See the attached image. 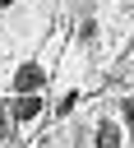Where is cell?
<instances>
[{"label": "cell", "instance_id": "1", "mask_svg": "<svg viewBox=\"0 0 134 148\" xmlns=\"http://www.w3.org/2000/svg\"><path fill=\"white\" fill-rule=\"evenodd\" d=\"M42 79H46V74H42V65H18L14 88H18V92H37V88H42Z\"/></svg>", "mask_w": 134, "mask_h": 148}, {"label": "cell", "instance_id": "2", "mask_svg": "<svg viewBox=\"0 0 134 148\" xmlns=\"http://www.w3.org/2000/svg\"><path fill=\"white\" fill-rule=\"evenodd\" d=\"M9 116H14V120H32V116H42V102H37V92H18V102L9 106Z\"/></svg>", "mask_w": 134, "mask_h": 148}, {"label": "cell", "instance_id": "3", "mask_svg": "<svg viewBox=\"0 0 134 148\" xmlns=\"http://www.w3.org/2000/svg\"><path fill=\"white\" fill-rule=\"evenodd\" d=\"M97 143H102V148H111V143H120V130H116L111 120H102V125H97Z\"/></svg>", "mask_w": 134, "mask_h": 148}, {"label": "cell", "instance_id": "4", "mask_svg": "<svg viewBox=\"0 0 134 148\" xmlns=\"http://www.w3.org/2000/svg\"><path fill=\"white\" fill-rule=\"evenodd\" d=\"M0 139H9V106L0 102Z\"/></svg>", "mask_w": 134, "mask_h": 148}, {"label": "cell", "instance_id": "5", "mask_svg": "<svg viewBox=\"0 0 134 148\" xmlns=\"http://www.w3.org/2000/svg\"><path fill=\"white\" fill-rule=\"evenodd\" d=\"M125 116H129V130H134V97L125 102Z\"/></svg>", "mask_w": 134, "mask_h": 148}, {"label": "cell", "instance_id": "6", "mask_svg": "<svg viewBox=\"0 0 134 148\" xmlns=\"http://www.w3.org/2000/svg\"><path fill=\"white\" fill-rule=\"evenodd\" d=\"M5 5H14V0H0V9H5Z\"/></svg>", "mask_w": 134, "mask_h": 148}]
</instances>
